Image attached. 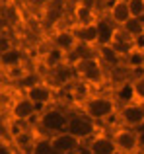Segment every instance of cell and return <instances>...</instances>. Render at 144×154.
I'll return each mask as SVG.
<instances>
[{"label":"cell","instance_id":"obj_34","mask_svg":"<svg viewBox=\"0 0 144 154\" xmlns=\"http://www.w3.org/2000/svg\"><path fill=\"white\" fill-rule=\"evenodd\" d=\"M142 105H144V102H142Z\"/></svg>","mask_w":144,"mask_h":154},{"label":"cell","instance_id":"obj_1","mask_svg":"<svg viewBox=\"0 0 144 154\" xmlns=\"http://www.w3.org/2000/svg\"><path fill=\"white\" fill-rule=\"evenodd\" d=\"M117 105L119 102L109 96H92V98L82 102V111L94 121H103L109 117L117 115Z\"/></svg>","mask_w":144,"mask_h":154},{"label":"cell","instance_id":"obj_12","mask_svg":"<svg viewBox=\"0 0 144 154\" xmlns=\"http://www.w3.org/2000/svg\"><path fill=\"white\" fill-rule=\"evenodd\" d=\"M23 94H26L33 103H41V105H49L51 102H53V98H55V90H53V86H51V84H47V82H39V84H35L33 88L26 90Z\"/></svg>","mask_w":144,"mask_h":154},{"label":"cell","instance_id":"obj_7","mask_svg":"<svg viewBox=\"0 0 144 154\" xmlns=\"http://www.w3.org/2000/svg\"><path fill=\"white\" fill-rule=\"evenodd\" d=\"M119 119L123 127L136 129L144 123V105L142 102H129L119 109Z\"/></svg>","mask_w":144,"mask_h":154},{"label":"cell","instance_id":"obj_33","mask_svg":"<svg viewBox=\"0 0 144 154\" xmlns=\"http://www.w3.org/2000/svg\"><path fill=\"white\" fill-rule=\"evenodd\" d=\"M117 154H121V152H117Z\"/></svg>","mask_w":144,"mask_h":154},{"label":"cell","instance_id":"obj_18","mask_svg":"<svg viewBox=\"0 0 144 154\" xmlns=\"http://www.w3.org/2000/svg\"><path fill=\"white\" fill-rule=\"evenodd\" d=\"M22 64H23V53L20 51L18 47H12L10 51H6V53L0 55V66H2L4 70L22 66Z\"/></svg>","mask_w":144,"mask_h":154},{"label":"cell","instance_id":"obj_3","mask_svg":"<svg viewBox=\"0 0 144 154\" xmlns=\"http://www.w3.org/2000/svg\"><path fill=\"white\" fill-rule=\"evenodd\" d=\"M37 125L43 129L45 133H49L51 137L58 135V133L66 131V125H68V111H64L62 107H45V111L39 113V121Z\"/></svg>","mask_w":144,"mask_h":154},{"label":"cell","instance_id":"obj_11","mask_svg":"<svg viewBox=\"0 0 144 154\" xmlns=\"http://www.w3.org/2000/svg\"><path fill=\"white\" fill-rule=\"evenodd\" d=\"M88 150L90 154H117V146H115L113 137L109 135H94L90 140H88Z\"/></svg>","mask_w":144,"mask_h":154},{"label":"cell","instance_id":"obj_32","mask_svg":"<svg viewBox=\"0 0 144 154\" xmlns=\"http://www.w3.org/2000/svg\"><path fill=\"white\" fill-rule=\"evenodd\" d=\"M0 143H2V129H0Z\"/></svg>","mask_w":144,"mask_h":154},{"label":"cell","instance_id":"obj_28","mask_svg":"<svg viewBox=\"0 0 144 154\" xmlns=\"http://www.w3.org/2000/svg\"><path fill=\"white\" fill-rule=\"evenodd\" d=\"M8 27H10V22H8V20H6V16H0V35H2V33H6V31H8Z\"/></svg>","mask_w":144,"mask_h":154},{"label":"cell","instance_id":"obj_17","mask_svg":"<svg viewBox=\"0 0 144 154\" xmlns=\"http://www.w3.org/2000/svg\"><path fill=\"white\" fill-rule=\"evenodd\" d=\"M111 47H113L115 51L119 53V55L123 57V59H125L127 55H129L130 51L134 49V39L130 37V35H127L125 31L121 29V27H119V31H117V35H115V39H113V43H111Z\"/></svg>","mask_w":144,"mask_h":154},{"label":"cell","instance_id":"obj_16","mask_svg":"<svg viewBox=\"0 0 144 154\" xmlns=\"http://www.w3.org/2000/svg\"><path fill=\"white\" fill-rule=\"evenodd\" d=\"M72 18H74V26H86V23L98 22L94 6H86V4L80 2H76L74 10H72Z\"/></svg>","mask_w":144,"mask_h":154},{"label":"cell","instance_id":"obj_24","mask_svg":"<svg viewBox=\"0 0 144 154\" xmlns=\"http://www.w3.org/2000/svg\"><path fill=\"white\" fill-rule=\"evenodd\" d=\"M35 84H39V76L35 74V72H27L22 80H18V82H16V86H18L20 90L26 92V90H29V88H33Z\"/></svg>","mask_w":144,"mask_h":154},{"label":"cell","instance_id":"obj_20","mask_svg":"<svg viewBox=\"0 0 144 154\" xmlns=\"http://www.w3.org/2000/svg\"><path fill=\"white\" fill-rule=\"evenodd\" d=\"M43 64H45L49 70H55V68L62 66V64H66V55L62 51L55 49V47H51L49 51L45 53V57H43Z\"/></svg>","mask_w":144,"mask_h":154},{"label":"cell","instance_id":"obj_35","mask_svg":"<svg viewBox=\"0 0 144 154\" xmlns=\"http://www.w3.org/2000/svg\"><path fill=\"white\" fill-rule=\"evenodd\" d=\"M0 68H2V66H0Z\"/></svg>","mask_w":144,"mask_h":154},{"label":"cell","instance_id":"obj_13","mask_svg":"<svg viewBox=\"0 0 144 154\" xmlns=\"http://www.w3.org/2000/svg\"><path fill=\"white\" fill-rule=\"evenodd\" d=\"M95 23H98V45H111L115 35H117V31H119V27L107 16L98 18Z\"/></svg>","mask_w":144,"mask_h":154},{"label":"cell","instance_id":"obj_5","mask_svg":"<svg viewBox=\"0 0 144 154\" xmlns=\"http://www.w3.org/2000/svg\"><path fill=\"white\" fill-rule=\"evenodd\" d=\"M113 140H115V146L121 154H136L138 148L142 146L140 139H138V133L130 127H119L113 131Z\"/></svg>","mask_w":144,"mask_h":154},{"label":"cell","instance_id":"obj_26","mask_svg":"<svg viewBox=\"0 0 144 154\" xmlns=\"http://www.w3.org/2000/svg\"><path fill=\"white\" fill-rule=\"evenodd\" d=\"M12 47H14L12 37L8 33H2V35H0V55H2V53H6V51H10Z\"/></svg>","mask_w":144,"mask_h":154},{"label":"cell","instance_id":"obj_8","mask_svg":"<svg viewBox=\"0 0 144 154\" xmlns=\"http://www.w3.org/2000/svg\"><path fill=\"white\" fill-rule=\"evenodd\" d=\"M78 39L74 35V27H61L53 33V47L58 51H62L64 55H68L76 49Z\"/></svg>","mask_w":144,"mask_h":154},{"label":"cell","instance_id":"obj_14","mask_svg":"<svg viewBox=\"0 0 144 154\" xmlns=\"http://www.w3.org/2000/svg\"><path fill=\"white\" fill-rule=\"evenodd\" d=\"M95 55H98V59L101 60L103 66H109V68L123 66V57L119 55L111 45H98L95 47Z\"/></svg>","mask_w":144,"mask_h":154},{"label":"cell","instance_id":"obj_27","mask_svg":"<svg viewBox=\"0 0 144 154\" xmlns=\"http://www.w3.org/2000/svg\"><path fill=\"white\" fill-rule=\"evenodd\" d=\"M134 90H136V98L140 100V102H144V76H140V78L134 82Z\"/></svg>","mask_w":144,"mask_h":154},{"label":"cell","instance_id":"obj_31","mask_svg":"<svg viewBox=\"0 0 144 154\" xmlns=\"http://www.w3.org/2000/svg\"><path fill=\"white\" fill-rule=\"evenodd\" d=\"M74 154H90V150H88V148H86V150H82V148H80V150L74 152Z\"/></svg>","mask_w":144,"mask_h":154},{"label":"cell","instance_id":"obj_2","mask_svg":"<svg viewBox=\"0 0 144 154\" xmlns=\"http://www.w3.org/2000/svg\"><path fill=\"white\" fill-rule=\"evenodd\" d=\"M98 121L88 117L82 109H72L68 111V125H66V133L80 140H90L94 135H98Z\"/></svg>","mask_w":144,"mask_h":154},{"label":"cell","instance_id":"obj_23","mask_svg":"<svg viewBox=\"0 0 144 154\" xmlns=\"http://www.w3.org/2000/svg\"><path fill=\"white\" fill-rule=\"evenodd\" d=\"M35 139H37V137H33V133H31V131L23 129L18 137H14V143H16V146H20V148H23V150H29L31 152V146H33Z\"/></svg>","mask_w":144,"mask_h":154},{"label":"cell","instance_id":"obj_25","mask_svg":"<svg viewBox=\"0 0 144 154\" xmlns=\"http://www.w3.org/2000/svg\"><path fill=\"white\" fill-rule=\"evenodd\" d=\"M133 18H144V0H127Z\"/></svg>","mask_w":144,"mask_h":154},{"label":"cell","instance_id":"obj_29","mask_svg":"<svg viewBox=\"0 0 144 154\" xmlns=\"http://www.w3.org/2000/svg\"><path fill=\"white\" fill-rule=\"evenodd\" d=\"M134 131L138 133V139H140V144L144 146V123L140 125V127H136V129H134Z\"/></svg>","mask_w":144,"mask_h":154},{"label":"cell","instance_id":"obj_4","mask_svg":"<svg viewBox=\"0 0 144 154\" xmlns=\"http://www.w3.org/2000/svg\"><path fill=\"white\" fill-rule=\"evenodd\" d=\"M74 72H76V78L86 84H98L103 80V64L98 59V55L88 57V59H82L80 63H76Z\"/></svg>","mask_w":144,"mask_h":154},{"label":"cell","instance_id":"obj_19","mask_svg":"<svg viewBox=\"0 0 144 154\" xmlns=\"http://www.w3.org/2000/svg\"><path fill=\"white\" fill-rule=\"evenodd\" d=\"M123 66H125L127 70H140V68H144V49L134 47V49L123 59Z\"/></svg>","mask_w":144,"mask_h":154},{"label":"cell","instance_id":"obj_22","mask_svg":"<svg viewBox=\"0 0 144 154\" xmlns=\"http://www.w3.org/2000/svg\"><path fill=\"white\" fill-rule=\"evenodd\" d=\"M31 154H58V152L53 148L51 137H39V139H35L33 146H31Z\"/></svg>","mask_w":144,"mask_h":154},{"label":"cell","instance_id":"obj_10","mask_svg":"<svg viewBox=\"0 0 144 154\" xmlns=\"http://www.w3.org/2000/svg\"><path fill=\"white\" fill-rule=\"evenodd\" d=\"M51 143H53V148L58 154H74V152L80 150L82 140L64 131V133H58V135H53L51 137Z\"/></svg>","mask_w":144,"mask_h":154},{"label":"cell","instance_id":"obj_21","mask_svg":"<svg viewBox=\"0 0 144 154\" xmlns=\"http://www.w3.org/2000/svg\"><path fill=\"white\" fill-rule=\"evenodd\" d=\"M121 29L127 35H130L133 39H138L140 35H144V22H142V18H130Z\"/></svg>","mask_w":144,"mask_h":154},{"label":"cell","instance_id":"obj_30","mask_svg":"<svg viewBox=\"0 0 144 154\" xmlns=\"http://www.w3.org/2000/svg\"><path fill=\"white\" fill-rule=\"evenodd\" d=\"M0 154H14V152H12V148L6 143H0Z\"/></svg>","mask_w":144,"mask_h":154},{"label":"cell","instance_id":"obj_15","mask_svg":"<svg viewBox=\"0 0 144 154\" xmlns=\"http://www.w3.org/2000/svg\"><path fill=\"white\" fill-rule=\"evenodd\" d=\"M74 35L78 43L90 47H98V23H86V26H74Z\"/></svg>","mask_w":144,"mask_h":154},{"label":"cell","instance_id":"obj_6","mask_svg":"<svg viewBox=\"0 0 144 154\" xmlns=\"http://www.w3.org/2000/svg\"><path fill=\"white\" fill-rule=\"evenodd\" d=\"M10 117L14 121H18V123H23V121L35 123L33 119L39 121V111H37V107H35V103L23 94V96H18V98L10 103Z\"/></svg>","mask_w":144,"mask_h":154},{"label":"cell","instance_id":"obj_9","mask_svg":"<svg viewBox=\"0 0 144 154\" xmlns=\"http://www.w3.org/2000/svg\"><path fill=\"white\" fill-rule=\"evenodd\" d=\"M105 16L117 27H123L130 18H133L130 8H129V2H127V0H111V4H109V8H107V14Z\"/></svg>","mask_w":144,"mask_h":154}]
</instances>
